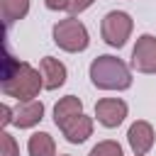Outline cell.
I'll return each mask as SVG.
<instances>
[{
  "label": "cell",
  "mask_w": 156,
  "mask_h": 156,
  "mask_svg": "<svg viewBox=\"0 0 156 156\" xmlns=\"http://www.w3.org/2000/svg\"><path fill=\"white\" fill-rule=\"evenodd\" d=\"M88 156H124V154H122V146H119L117 141L105 139V141H98V144L90 149Z\"/></svg>",
  "instance_id": "14"
},
{
  "label": "cell",
  "mask_w": 156,
  "mask_h": 156,
  "mask_svg": "<svg viewBox=\"0 0 156 156\" xmlns=\"http://www.w3.org/2000/svg\"><path fill=\"white\" fill-rule=\"evenodd\" d=\"M80 115H83V100L76 98V95H66L54 105V122H56L58 129L63 124H68L71 119L80 117Z\"/></svg>",
  "instance_id": "9"
},
{
  "label": "cell",
  "mask_w": 156,
  "mask_h": 156,
  "mask_svg": "<svg viewBox=\"0 0 156 156\" xmlns=\"http://www.w3.org/2000/svg\"><path fill=\"white\" fill-rule=\"evenodd\" d=\"M58 156H68V154H58Z\"/></svg>",
  "instance_id": "19"
},
{
  "label": "cell",
  "mask_w": 156,
  "mask_h": 156,
  "mask_svg": "<svg viewBox=\"0 0 156 156\" xmlns=\"http://www.w3.org/2000/svg\"><path fill=\"white\" fill-rule=\"evenodd\" d=\"M2 7V20L5 24H12L17 20H24L29 12V0H0Z\"/></svg>",
  "instance_id": "13"
},
{
  "label": "cell",
  "mask_w": 156,
  "mask_h": 156,
  "mask_svg": "<svg viewBox=\"0 0 156 156\" xmlns=\"http://www.w3.org/2000/svg\"><path fill=\"white\" fill-rule=\"evenodd\" d=\"M132 29H134V20H132L129 12H122V10L107 12L100 22V34H102L105 44L112 46V49H122L129 41Z\"/></svg>",
  "instance_id": "4"
},
{
  "label": "cell",
  "mask_w": 156,
  "mask_h": 156,
  "mask_svg": "<svg viewBox=\"0 0 156 156\" xmlns=\"http://www.w3.org/2000/svg\"><path fill=\"white\" fill-rule=\"evenodd\" d=\"M0 88H2V95L15 98L17 102H29V100H37V95L44 90V76L27 61H17L7 54Z\"/></svg>",
  "instance_id": "1"
},
{
  "label": "cell",
  "mask_w": 156,
  "mask_h": 156,
  "mask_svg": "<svg viewBox=\"0 0 156 156\" xmlns=\"http://www.w3.org/2000/svg\"><path fill=\"white\" fill-rule=\"evenodd\" d=\"M39 68H41V76H44V90H56L68 78L66 66L58 58H54V56H44L41 63H39Z\"/></svg>",
  "instance_id": "8"
},
{
  "label": "cell",
  "mask_w": 156,
  "mask_h": 156,
  "mask_svg": "<svg viewBox=\"0 0 156 156\" xmlns=\"http://www.w3.org/2000/svg\"><path fill=\"white\" fill-rule=\"evenodd\" d=\"M51 37H54V44L68 54H80L88 49L90 44V34H88V27L78 20V17H66V20H58L51 29Z\"/></svg>",
  "instance_id": "3"
},
{
  "label": "cell",
  "mask_w": 156,
  "mask_h": 156,
  "mask_svg": "<svg viewBox=\"0 0 156 156\" xmlns=\"http://www.w3.org/2000/svg\"><path fill=\"white\" fill-rule=\"evenodd\" d=\"M41 119H44V105L39 100H29V102H20V107L15 110L12 124L20 129H29V127L39 124Z\"/></svg>",
  "instance_id": "10"
},
{
  "label": "cell",
  "mask_w": 156,
  "mask_h": 156,
  "mask_svg": "<svg viewBox=\"0 0 156 156\" xmlns=\"http://www.w3.org/2000/svg\"><path fill=\"white\" fill-rule=\"evenodd\" d=\"M132 68L139 73H156V37L141 34L132 49Z\"/></svg>",
  "instance_id": "5"
},
{
  "label": "cell",
  "mask_w": 156,
  "mask_h": 156,
  "mask_svg": "<svg viewBox=\"0 0 156 156\" xmlns=\"http://www.w3.org/2000/svg\"><path fill=\"white\" fill-rule=\"evenodd\" d=\"M127 141H129L134 156H146L154 149V141H156V132H154L151 122H146V119L132 122V127L127 132Z\"/></svg>",
  "instance_id": "7"
},
{
  "label": "cell",
  "mask_w": 156,
  "mask_h": 156,
  "mask_svg": "<svg viewBox=\"0 0 156 156\" xmlns=\"http://www.w3.org/2000/svg\"><path fill=\"white\" fill-rule=\"evenodd\" d=\"M95 0H73V7H71V12L73 15H80V12H85L90 5H93Z\"/></svg>",
  "instance_id": "18"
},
{
  "label": "cell",
  "mask_w": 156,
  "mask_h": 156,
  "mask_svg": "<svg viewBox=\"0 0 156 156\" xmlns=\"http://www.w3.org/2000/svg\"><path fill=\"white\" fill-rule=\"evenodd\" d=\"M127 112H129V107H127V102H124L122 98H102V100L95 102V117H98V122H100L102 127H107V129L119 127V124L124 122Z\"/></svg>",
  "instance_id": "6"
},
{
  "label": "cell",
  "mask_w": 156,
  "mask_h": 156,
  "mask_svg": "<svg viewBox=\"0 0 156 156\" xmlns=\"http://www.w3.org/2000/svg\"><path fill=\"white\" fill-rule=\"evenodd\" d=\"M0 156H20V146L7 129L0 132Z\"/></svg>",
  "instance_id": "15"
},
{
  "label": "cell",
  "mask_w": 156,
  "mask_h": 156,
  "mask_svg": "<svg viewBox=\"0 0 156 156\" xmlns=\"http://www.w3.org/2000/svg\"><path fill=\"white\" fill-rule=\"evenodd\" d=\"M61 134L66 136L68 144H83L90 134H93V119L88 115H80L76 119H71L68 124L61 127Z\"/></svg>",
  "instance_id": "11"
},
{
  "label": "cell",
  "mask_w": 156,
  "mask_h": 156,
  "mask_svg": "<svg viewBox=\"0 0 156 156\" xmlns=\"http://www.w3.org/2000/svg\"><path fill=\"white\" fill-rule=\"evenodd\" d=\"M44 5L54 12H66V10L73 7V0H44Z\"/></svg>",
  "instance_id": "16"
},
{
  "label": "cell",
  "mask_w": 156,
  "mask_h": 156,
  "mask_svg": "<svg viewBox=\"0 0 156 156\" xmlns=\"http://www.w3.org/2000/svg\"><path fill=\"white\" fill-rule=\"evenodd\" d=\"M88 73H90V83L100 90H127V88H132V71L117 56L102 54V56L93 58Z\"/></svg>",
  "instance_id": "2"
},
{
  "label": "cell",
  "mask_w": 156,
  "mask_h": 156,
  "mask_svg": "<svg viewBox=\"0 0 156 156\" xmlns=\"http://www.w3.org/2000/svg\"><path fill=\"white\" fill-rule=\"evenodd\" d=\"M29 156H56V141L49 132H34L27 141Z\"/></svg>",
  "instance_id": "12"
},
{
  "label": "cell",
  "mask_w": 156,
  "mask_h": 156,
  "mask_svg": "<svg viewBox=\"0 0 156 156\" xmlns=\"http://www.w3.org/2000/svg\"><path fill=\"white\" fill-rule=\"evenodd\" d=\"M0 112H2V117H0V124H2V129H5L7 124H12V119H15V110H12L10 105H2V107H0Z\"/></svg>",
  "instance_id": "17"
}]
</instances>
